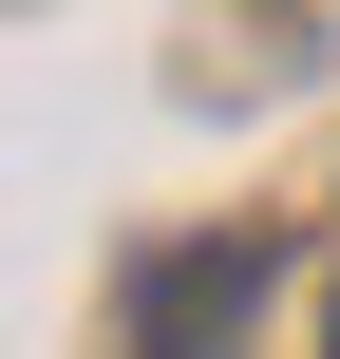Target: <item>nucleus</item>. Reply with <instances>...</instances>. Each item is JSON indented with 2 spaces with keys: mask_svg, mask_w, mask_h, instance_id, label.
Here are the masks:
<instances>
[{
  "mask_svg": "<svg viewBox=\"0 0 340 359\" xmlns=\"http://www.w3.org/2000/svg\"><path fill=\"white\" fill-rule=\"evenodd\" d=\"M246 322H265V246H246V227L132 265V359H246Z\"/></svg>",
  "mask_w": 340,
  "mask_h": 359,
  "instance_id": "obj_1",
  "label": "nucleus"
},
{
  "mask_svg": "<svg viewBox=\"0 0 340 359\" xmlns=\"http://www.w3.org/2000/svg\"><path fill=\"white\" fill-rule=\"evenodd\" d=\"M322 359H340V303H322Z\"/></svg>",
  "mask_w": 340,
  "mask_h": 359,
  "instance_id": "obj_2",
  "label": "nucleus"
}]
</instances>
